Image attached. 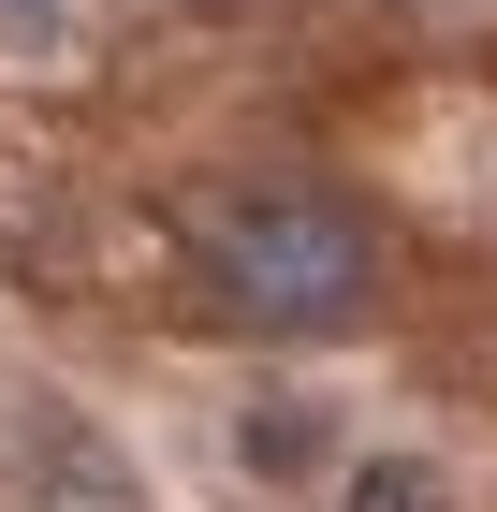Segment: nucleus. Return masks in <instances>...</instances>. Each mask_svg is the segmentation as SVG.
<instances>
[{
  "instance_id": "7ed1b4c3",
  "label": "nucleus",
  "mask_w": 497,
  "mask_h": 512,
  "mask_svg": "<svg viewBox=\"0 0 497 512\" xmlns=\"http://www.w3.org/2000/svg\"><path fill=\"white\" fill-rule=\"evenodd\" d=\"M337 512H454V483L424 469V454H366V469L337 483Z\"/></svg>"
},
{
  "instance_id": "f257e3e1",
  "label": "nucleus",
  "mask_w": 497,
  "mask_h": 512,
  "mask_svg": "<svg viewBox=\"0 0 497 512\" xmlns=\"http://www.w3.org/2000/svg\"><path fill=\"white\" fill-rule=\"evenodd\" d=\"M191 264H205V293H220L234 322H264V337H351V322L381 308V235H366L337 191H234V205H205Z\"/></svg>"
},
{
  "instance_id": "20e7f679",
  "label": "nucleus",
  "mask_w": 497,
  "mask_h": 512,
  "mask_svg": "<svg viewBox=\"0 0 497 512\" xmlns=\"http://www.w3.org/2000/svg\"><path fill=\"white\" fill-rule=\"evenodd\" d=\"M74 30V0H0V44H59Z\"/></svg>"
},
{
  "instance_id": "f03ea898",
  "label": "nucleus",
  "mask_w": 497,
  "mask_h": 512,
  "mask_svg": "<svg viewBox=\"0 0 497 512\" xmlns=\"http://www.w3.org/2000/svg\"><path fill=\"white\" fill-rule=\"evenodd\" d=\"M30 512H147L132 469H117L88 425H44V469H30Z\"/></svg>"
}]
</instances>
